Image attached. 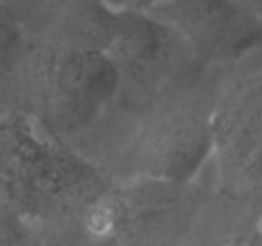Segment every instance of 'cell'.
I'll return each instance as SVG.
<instances>
[]
</instances>
